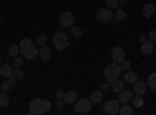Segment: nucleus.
Returning <instances> with one entry per match:
<instances>
[{"instance_id": "nucleus-1", "label": "nucleus", "mask_w": 156, "mask_h": 115, "mask_svg": "<svg viewBox=\"0 0 156 115\" xmlns=\"http://www.w3.org/2000/svg\"><path fill=\"white\" fill-rule=\"evenodd\" d=\"M19 48H20V55H22L23 59H30V61H31V59L37 58V55H39L37 45H36L31 39H28V37H25V39L20 41Z\"/></svg>"}, {"instance_id": "nucleus-2", "label": "nucleus", "mask_w": 156, "mask_h": 115, "mask_svg": "<svg viewBox=\"0 0 156 115\" xmlns=\"http://www.w3.org/2000/svg\"><path fill=\"white\" fill-rule=\"evenodd\" d=\"M51 109V103L48 100H41V98H36L33 101H30L28 104V110L31 115H39V113H47Z\"/></svg>"}, {"instance_id": "nucleus-3", "label": "nucleus", "mask_w": 156, "mask_h": 115, "mask_svg": "<svg viewBox=\"0 0 156 115\" xmlns=\"http://www.w3.org/2000/svg\"><path fill=\"white\" fill-rule=\"evenodd\" d=\"M120 73H122V69H120L119 64L111 62V64H108V66L105 67V79L111 84L112 81H115L117 78H119Z\"/></svg>"}, {"instance_id": "nucleus-4", "label": "nucleus", "mask_w": 156, "mask_h": 115, "mask_svg": "<svg viewBox=\"0 0 156 115\" xmlns=\"http://www.w3.org/2000/svg\"><path fill=\"white\" fill-rule=\"evenodd\" d=\"M69 45V36L66 31H56L53 34V47L58 52H62L64 48Z\"/></svg>"}, {"instance_id": "nucleus-5", "label": "nucleus", "mask_w": 156, "mask_h": 115, "mask_svg": "<svg viewBox=\"0 0 156 115\" xmlns=\"http://www.w3.org/2000/svg\"><path fill=\"white\" fill-rule=\"evenodd\" d=\"M75 112L76 113H81V115H86L90 112V109H92V101L87 100V98H80L75 101V106H73Z\"/></svg>"}, {"instance_id": "nucleus-6", "label": "nucleus", "mask_w": 156, "mask_h": 115, "mask_svg": "<svg viewBox=\"0 0 156 115\" xmlns=\"http://www.w3.org/2000/svg\"><path fill=\"white\" fill-rule=\"evenodd\" d=\"M120 110V103L119 100H108L105 104H103V112H105L106 115H117Z\"/></svg>"}, {"instance_id": "nucleus-7", "label": "nucleus", "mask_w": 156, "mask_h": 115, "mask_svg": "<svg viewBox=\"0 0 156 115\" xmlns=\"http://www.w3.org/2000/svg\"><path fill=\"white\" fill-rule=\"evenodd\" d=\"M95 17H97V20H98L100 23H108V22L112 20L114 12H112V9H109V8H103V9H100V11L97 12Z\"/></svg>"}, {"instance_id": "nucleus-8", "label": "nucleus", "mask_w": 156, "mask_h": 115, "mask_svg": "<svg viewBox=\"0 0 156 115\" xmlns=\"http://www.w3.org/2000/svg\"><path fill=\"white\" fill-rule=\"evenodd\" d=\"M75 22V16L72 14L70 11H64L61 12V16H59V23H61V27L64 28H70L72 25Z\"/></svg>"}, {"instance_id": "nucleus-9", "label": "nucleus", "mask_w": 156, "mask_h": 115, "mask_svg": "<svg viewBox=\"0 0 156 115\" xmlns=\"http://www.w3.org/2000/svg\"><path fill=\"white\" fill-rule=\"evenodd\" d=\"M111 59H112V62H117L120 66V64L125 61V52H123V48L122 47H114L111 50Z\"/></svg>"}, {"instance_id": "nucleus-10", "label": "nucleus", "mask_w": 156, "mask_h": 115, "mask_svg": "<svg viewBox=\"0 0 156 115\" xmlns=\"http://www.w3.org/2000/svg\"><path fill=\"white\" fill-rule=\"evenodd\" d=\"M147 83L145 81H140V79H136L134 83H133V92H134V95H142L144 96L145 93H147Z\"/></svg>"}, {"instance_id": "nucleus-11", "label": "nucleus", "mask_w": 156, "mask_h": 115, "mask_svg": "<svg viewBox=\"0 0 156 115\" xmlns=\"http://www.w3.org/2000/svg\"><path fill=\"white\" fill-rule=\"evenodd\" d=\"M134 96V92L133 90H123L117 93V100H119V103L120 104H126V103H131V100Z\"/></svg>"}, {"instance_id": "nucleus-12", "label": "nucleus", "mask_w": 156, "mask_h": 115, "mask_svg": "<svg viewBox=\"0 0 156 115\" xmlns=\"http://www.w3.org/2000/svg\"><path fill=\"white\" fill-rule=\"evenodd\" d=\"M153 50H154V44H153L151 41H145V42L140 44V53H142V55L148 56V55L153 53Z\"/></svg>"}, {"instance_id": "nucleus-13", "label": "nucleus", "mask_w": 156, "mask_h": 115, "mask_svg": "<svg viewBox=\"0 0 156 115\" xmlns=\"http://www.w3.org/2000/svg\"><path fill=\"white\" fill-rule=\"evenodd\" d=\"M37 56L41 58V61L47 62V61H50V59H51V50H50L48 47L42 45V47H41V50H39V55H37Z\"/></svg>"}, {"instance_id": "nucleus-14", "label": "nucleus", "mask_w": 156, "mask_h": 115, "mask_svg": "<svg viewBox=\"0 0 156 115\" xmlns=\"http://www.w3.org/2000/svg\"><path fill=\"white\" fill-rule=\"evenodd\" d=\"M123 89H125V81H123V79H119V78H117L115 81H112V83H111V90H112L114 93L122 92Z\"/></svg>"}, {"instance_id": "nucleus-15", "label": "nucleus", "mask_w": 156, "mask_h": 115, "mask_svg": "<svg viewBox=\"0 0 156 115\" xmlns=\"http://www.w3.org/2000/svg\"><path fill=\"white\" fill-rule=\"evenodd\" d=\"M64 101H66V104H73L75 101L78 100V95L75 90H67V92H64Z\"/></svg>"}, {"instance_id": "nucleus-16", "label": "nucleus", "mask_w": 156, "mask_h": 115, "mask_svg": "<svg viewBox=\"0 0 156 115\" xmlns=\"http://www.w3.org/2000/svg\"><path fill=\"white\" fill-rule=\"evenodd\" d=\"M136 79H137V75H136L134 72L126 70V72L123 73V81H125V84H133Z\"/></svg>"}, {"instance_id": "nucleus-17", "label": "nucleus", "mask_w": 156, "mask_h": 115, "mask_svg": "<svg viewBox=\"0 0 156 115\" xmlns=\"http://www.w3.org/2000/svg\"><path fill=\"white\" fill-rule=\"evenodd\" d=\"M154 11H156V8L153 3H145L144 8H142V14H144V17H151L154 14Z\"/></svg>"}, {"instance_id": "nucleus-18", "label": "nucleus", "mask_w": 156, "mask_h": 115, "mask_svg": "<svg viewBox=\"0 0 156 115\" xmlns=\"http://www.w3.org/2000/svg\"><path fill=\"white\" fill-rule=\"evenodd\" d=\"M90 101H92V104H98L103 101V92L101 90H94L90 92Z\"/></svg>"}, {"instance_id": "nucleus-19", "label": "nucleus", "mask_w": 156, "mask_h": 115, "mask_svg": "<svg viewBox=\"0 0 156 115\" xmlns=\"http://www.w3.org/2000/svg\"><path fill=\"white\" fill-rule=\"evenodd\" d=\"M12 69L11 66H8V64H3V66H0V76H3V78H9V76L12 75Z\"/></svg>"}, {"instance_id": "nucleus-20", "label": "nucleus", "mask_w": 156, "mask_h": 115, "mask_svg": "<svg viewBox=\"0 0 156 115\" xmlns=\"http://www.w3.org/2000/svg\"><path fill=\"white\" fill-rule=\"evenodd\" d=\"M119 113H120V115H133V113H134V107L129 106L128 103H126V104H120Z\"/></svg>"}, {"instance_id": "nucleus-21", "label": "nucleus", "mask_w": 156, "mask_h": 115, "mask_svg": "<svg viewBox=\"0 0 156 115\" xmlns=\"http://www.w3.org/2000/svg\"><path fill=\"white\" fill-rule=\"evenodd\" d=\"M125 19H126V12H125L123 9H115V14H114L112 20H115V22H123Z\"/></svg>"}, {"instance_id": "nucleus-22", "label": "nucleus", "mask_w": 156, "mask_h": 115, "mask_svg": "<svg viewBox=\"0 0 156 115\" xmlns=\"http://www.w3.org/2000/svg\"><path fill=\"white\" fill-rule=\"evenodd\" d=\"M70 34L75 37V39H81L83 37V30L80 27H75V25H72L70 27Z\"/></svg>"}, {"instance_id": "nucleus-23", "label": "nucleus", "mask_w": 156, "mask_h": 115, "mask_svg": "<svg viewBox=\"0 0 156 115\" xmlns=\"http://www.w3.org/2000/svg\"><path fill=\"white\" fill-rule=\"evenodd\" d=\"M131 103H133V106L137 107V109H140L142 106L145 104V103H144V98H142V95H134L133 100H131Z\"/></svg>"}, {"instance_id": "nucleus-24", "label": "nucleus", "mask_w": 156, "mask_h": 115, "mask_svg": "<svg viewBox=\"0 0 156 115\" xmlns=\"http://www.w3.org/2000/svg\"><path fill=\"white\" fill-rule=\"evenodd\" d=\"M8 55H9L11 58H16L17 55H20V48H19L16 44L9 45V47H8Z\"/></svg>"}, {"instance_id": "nucleus-25", "label": "nucleus", "mask_w": 156, "mask_h": 115, "mask_svg": "<svg viewBox=\"0 0 156 115\" xmlns=\"http://www.w3.org/2000/svg\"><path fill=\"white\" fill-rule=\"evenodd\" d=\"M147 86L153 90H156V73H150L148 78H147Z\"/></svg>"}, {"instance_id": "nucleus-26", "label": "nucleus", "mask_w": 156, "mask_h": 115, "mask_svg": "<svg viewBox=\"0 0 156 115\" xmlns=\"http://www.w3.org/2000/svg\"><path fill=\"white\" fill-rule=\"evenodd\" d=\"M9 104V96L6 92H0V107H6Z\"/></svg>"}, {"instance_id": "nucleus-27", "label": "nucleus", "mask_w": 156, "mask_h": 115, "mask_svg": "<svg viewBox=\"0 0 156 115\" xmlns=\"http://www.w3.org/2000/svg\"><path fill=\"white\" fill-rule=\"evenodd\" d=\"M12 76H14L17 81H20V79L23 78V70H22L20 67H16L14 70H12Z\"/></svg>"}, {"instance_id": "nucleus-28", "label": "nucleus", "mask_w": 156, "mask_h": 115, "mask_svg": "<svg viewBox=\"0 0 156 115\" xmlns=\"http://www.w3.org/2000/svg\"><path fill=\"white\" fill-rule=\"evenodd\" d=\"M105 3L108 5V8H109V9H117V8L120 6L117 0H105Z\"/></svg>"}, {"instance_id": "nucleus-29", "label": "nucleus", "mask_w": 156, "mask_h": 115, "mask_svg": "<svg viewBox=\"0 0 156 115\" xmlns=\"http://www.w3.org/2000/svg\"><path fill=\"white\" fill-rule=\"evenodd\" d=\"M36 44H37L39 47L45 45V44H47V36H45V34H39V36H37V39H36Z\"/></svg>"}, {"instance_id": "nucleus-30", "label": "nucleus", "mask_w": 156, "mask_h": 115, "mask_svg": "<svg viewBox=\"0 0 156 115\" xmlns=\"http://www.w3.org/2000/svg\"><path fill=\"white\" fill-rule=\"evenodd\" d=\"M147 37H148V41H151V42L154 44V42H156V28L150 30V31H148V34H147Z\"/></svg>"}, {"instance_id": "nucleus-31", "label": "nucleus", "mask_w": 156, "mask_h": 115, "mask_svg": "<svg viewBox=\"0 0 156 115\" xmlns=\"http://www.w3.org/2000/svg\"><path fill=\"white\" fill-rule=\"evenodd\" d=\"M129 67H131V62L129 61H123L122 64H120V69H122V72H126V70H129Z\"/></svg>"}, {"instance_id": "nucleus-32", "label": "nucleus", "mask_w": 156, "mask_h": 115, "mask_svg": "<svg viewBox=\"0 0 156 115\" xmlns=\"http://www.w3.org/2000/svg\"><path fill=\"white\" fill-rule=\"evenodd\" d=\"M109 89H111V84L106 81V83H101V86H100V90L103 92V93H106L108 90H109Z\"/></svg>"}, {"instance_id": "nucleus-33", "label": "nucleus", "mask_w": 156, "mask_h": 115, "mask_svg": "<svg viewBox=\"0 0 156 115\" xmlns=\"http://www.w3.org/2000/svg\"><path fill=\"white\" fill-rule=\"evenodd\" d=\"M14 61H12V64H14V67H22V64H23V58H19V56H16V58H12Z\"/></svg>"}, {"instance_id": "nucleus-34", "label": "nucleus", "mask_w": 156, "mask_h": 115, "mask_svg": "<svg viewBox=\"0 0 156 115\" xmlns=\"http://www.w3.org/2000/svg\"><path fill=\"white\" fill-rule=\"evenodd\" d=\"M11 87H12V86H11V84H9L8 81H5V83L2 84V87H0V89H2V92H8Z\"/></svg>"}, {"instance_id": "nucleus-35", "label": "nucleus", "mask_w": 156, "mask_h": 115, "mask_svg": "<svg viewBox=\"0 0 156 115\" xmlns=\"http://www.w3.org/2000/svg\"><path fill=\"white\" fill-rule=\"evenodd\" d=\"M64 104H66L64 98H58V101H56V107H58V109H62V107H64Z\"/></svg>"}, {"instance_id": "nucleus-36", "label": "nucleus", "mask_w": 156, "mask_h": 115, "mask_svg": "<svg viewBox=\"0 0 156 115\" xmlns=\"http://www.w3.org/2000/svg\"><path fill=\"white\" fill-rule=\"evenodd\" d=\"M8 83H9V84H11L12 87H14V86L17 84V79H16V78H14V76H12V75H11V76H9V78H8Z\"/></svg>"}, {"instance_id": "nucleus-37", "label": "nucleus", "mask_w": 156, "mask_h": 115, "mask_svg": "<svg viewBox=\"0 0 156 115\" xmlns=\"http://www.w3.org/2000/svg\"><path fill=\"white\" fill-rule=\"evenodd\" d=\"M147 39H148L147 34H140V36H139V42H145Z\"/></svg>"}, {"instance_id": "nucleus-38", "label": "nucleus", "mask_w": 156, "mask_h": 115, "mask_svg": "<svg viewBox=\"0 0 156 115\" xmlns=\"http://www.w3.org/2000/svg\"><path fill=\"white\" fill-rule=\"evenodd\" d=\"M62 96H64V92L62 90H58L56 92V98H62Z\"/></svg>"}, {"instance_id": "nucleus-39", "label": "nucleus", "mask_w": 156, "mask_h": 115, "mask_svg": "<svg viewBox=\"0 0 156 115\" xmlns=\"http://www.w3.org/2000/svg\"><path fill=\"white\" fill-rule=\"evenodd\" d=\"M117 2H119V5H125V3H126V0H117Z\"/></svg>"}, {"instance_id": "nucleus-40", "label": "nucleus", "mask_w": 156, "mask_h": 115, "mask_svg": "<svg viewBox=\"0 0 156 115\" xmlns=\"http://www.w3.org/2000/svg\"><path fill=\"white\" fill-rule=\"evenodd\" d=\"M0 25H2V19H0Z\"/></svg>"}, {"instance_id": "nucleus-41", "label": "nucleus", "mask_w": 156, "mask_h": 115, "mask_svg": "<svg viewBox=\"0 0 156 115\" xmlns=\"http://www.w3.org/2000/svg\"><path fill=\"white\" fill-rule=\"evenodd\" d=\"M0 62H2V56H0Z\"/></svg>"}]
</instances>
